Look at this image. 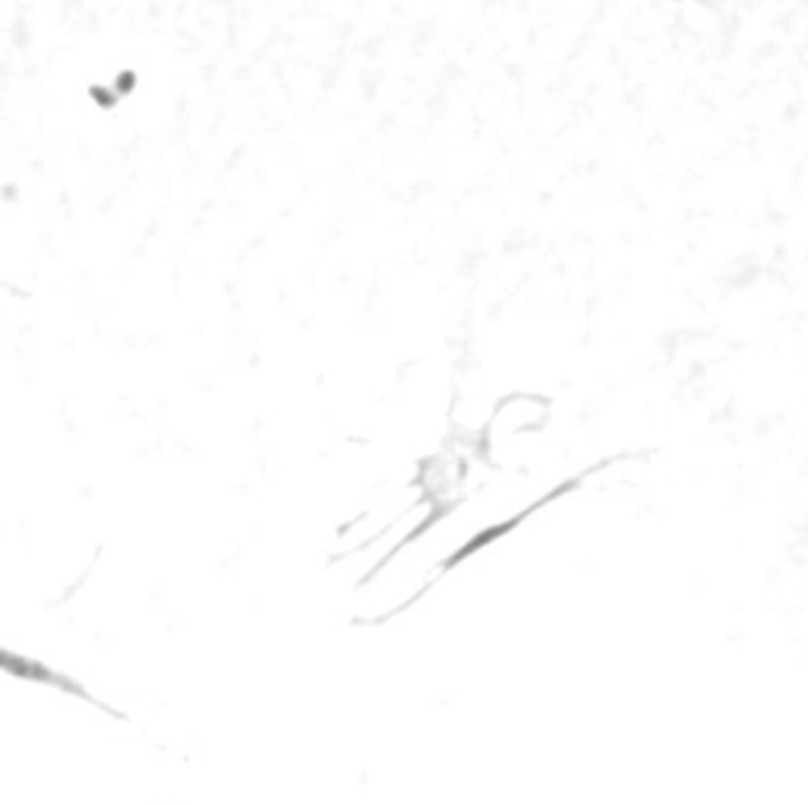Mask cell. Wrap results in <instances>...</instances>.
<instances>
[{"label": "cell", "mask_w": 808, "mask_h": 805, "mask_svg": "<svg viewBox=\"0 0 808 805\" xmlns=\"http://www.w3.org/2000/svg\"><path fill=\"white\" fill-rule=\"evenodd\" d=\"M0 673L10 676V679H19V682H32V686L57 689V692H64V695H73V698H79V701L92 704L95 711L108 714V717H114V720H127V714H124V711H117V708H111V704L98 701V698H95V695H92V692H89V689H86L79 679H73V676H67V673L54 670L51 663L38 660V657H29V654L10 651V648H4V644H0Z\"/></svg>", "instance_id": "1"}]
</instances>
